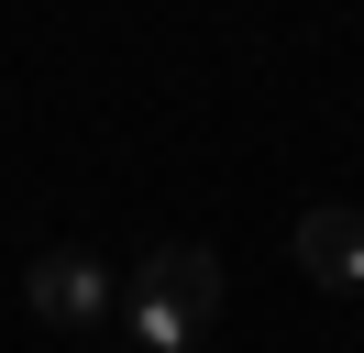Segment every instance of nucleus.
Wrapping results in <instances>:
<instances>
[{
  "label": "nucleus",
  "instance_id": "f257e3e1",
  "mask_svg": "<svg viewBox=\"0 0 364 353\" xmlns=\"http://www.w3.org/2000/svg\"><path fill=\"white\" fill-rule=\"evenodd\" d=\"M221 320V254L210 243H155L133 265V342L144 353H188Z\"/></svg>",
  "mask_w": 364,
  "mask_h": 353
},
{
  "label": "nucleus",
  "instance_id": "f03ea898",
  "mask_svg": "<svg viewBox=\"0 0 364 353\" xmlns=\"http://www.w3.org/2000/svg\"><path fill=\"white\" fill-rule=\"evenodd\" d=\"M23 298H33V320L89 331L100 309H111V265H100V254H77V243H55V254H33V265H23Z\"/></svg>",
  "mask_w": 364,
  "mask_h": 353
},
{
  "label": "nucleus",
  "instance_id": "7ed1b4c3",
  "mask_svg": "<svg viewBox=\"0 0 364 353\" xmlns=\"http://www.w3.org/2000/svg\"><path fill=\"white\" fill-rule=\"evenodd\" d=\"M298 276H309V287H342V298H364V210H342V199L298 210Z\"/></svg>",
  "mask_w": 364,
  "mask_h": 353
}]
</instances>
